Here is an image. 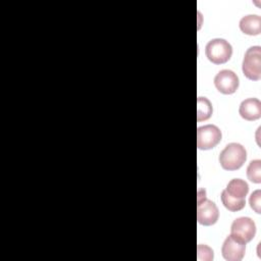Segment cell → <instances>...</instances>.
Returning <instances> with one entry per match:
<instances>
[{
  "instance_id": "1",
  "label": "cell",
  "mask_w": 261,
  "mask_h": 261,
  "mask_svg": "<svg viewBox=\"0 0 261 261\" xmlns=\"http://www.w3.org/2000/svg\"><path fill=\"white\" fill-rule=\"evenodd\" d=\"M247 159V151L239 143H229L219 154V163L225 170H237Z\"/></svg>"
},
{
  "instance_id": "2",
  "label": "cell",
  "mask_w": 261,
  "mask_h": 261,
  "mask_svg": "<svg viewBox=\"0 0 261 261\" xmlns=\"http://www.w3.org/2000/svg\"><path fill=\"white\" fill-rule=\"evenodd\" d=\"M219 217V210L214 202L206 198V191L200 189L198 191L197 203V220L200 224L209 226L216 223Z\"/></svg>"
},
{
  "instance_id": "3",
  "label": "cell",
  "mask_w": 261,
  "mask_h": 261,
  "mask_svg": "<svg viewBox=\"0 0 261 261\" xmlns=\"http://www.w3.org/2000/svg\"><path fill=\"white\" fill-rule=\"evenodd\" d=\"M205 55L212 63L223 64L230 59L232 55V47L224 39H212L205 47Z\"/></svg>"
},
{
  "instance_id": "4",
  "label": "cell",
  "mask_w": 261,
  "mask_h": 261,
  "mask_svg": "<svg viewBox=\"0 0 261 261\" xmlns=\"http://www.w3.org/2000/svg\"><path fill=\"white\" fill-rule=\"evenodd\" d=\"M242 70L244 75L251 81H259L261 79V47H250L243 59Z\"/></svg>"
},
{
  "instance_id": "5",
  "label": "cell",
  "mask_w": 261,
  "mask_h": 261,
  "mask_svg": "<svg viewBox=\"0 0 261 261\" xmlns=\"http://www.w3.org/2000/svg\"><path fill=\"white\" fill-rule=\"evenodd\" d=\"M221 130L214 124L199 126L197 129V147L200 150H209L221 141Z\"/></svg>"
},
{
  "instance_id": "6",
  "label": "cell",
  "mask_w": 261,
  "mask_h": 261,
  "mask_svg": "<svg viewBox=\"0 0 261 261\" xmlns=\"http://www.w3.org/2000/svg\"><path fill=\"white\" fill-rule=\"evenodd\" d=\"M246 252V243L233 234L224 240L221 247L222 257L227 261H241Z\"/></svg>"
},
{
  "instance_id": "7",
  "label": "cell",
  "mask_w": 261,
  "mask_h": 261,
  "mask_svg": "<svg viewBox=\"0 0 261 261\" xmlns=\"http://www.w3.org/2000/svg\"><path fill=\"white\" fill-rule=\"evenodd\" d=\"M239 84L238 75L230 69H222L214 77L216 90L224 95L233 94L238 90Z\"/></svg>"
},
{
  "instance_id": "8",
  "label": "cell",
  "mask_w": 261,
  "mask_h": 261,
  "mask_svg": "<svg viewBox=\"0 0 261 261\" xmlns=\"http://www.w3.org/2000/svg\"><path fill=\"white\" fill-rule=\"evenodd\" d=\"M256 233V224L250 217H239L233 220L230 226V234L244 241L246 244L253 240Z\"/></svg>"
},
{
  "instance_id": "9",
  "label": "cell",
  "mask_w": 261,
  "mask_h": 261,
  "mask_svg": "<svg viewBox=\"0 0 261 261\" xmlns=\"http://www.w3.org/2000/svg\"><path fill=\"white\" fill-rule=\"evenodd\" d=\"M242 118L248 121L257 120L261 117V102L257 98H248L242 101L239 107Z\"/></svg>"
},
{
  "instance_id": "10",
  "label": "cell",
  "mask_w": 261,
  "mask_h": 261,
  "mask_svg": "<svg viewBox=\"0 0 261 261\" xmlns=\"http://www.w3.org/2000/svg\"><path fill=\"white\" fill-rule=\"evenodd\" d=\"M240 30L250 36H256L261 33V17L258 14H248L241 18L239 22Z\"/></svg>"
},
{
  "instance_id": "11",
  "label": "cell",
  "mask_w": 261,
  "mask_h": 261,
  "mask_svg": "<svg viewBox=\"0 0 261 261\" xmlns=\"http://www.w3.org/2000/svg\"><path fill=\"white\" fill-rule=\"evenodd\" d=\"M225 191L236 199H245L249 192V186L241 178H233L227 184Z\"/></svg>"
},
{
  "instance_id": "12",
  "label": "cell",
  "mask_w": 261,
  "mask_h": 261,
  "mask_svg": "<svg viewBox=\"0 0 261 261\" xmlns=\"http://www.w3.org/2000/svg\"><path fill=\"white\" fill-rule=\"evenodd\" d=\"M220 198H221V202H222L223 206H224L227 210H229V211H231V212L240 211V210H242V209L245 207V205H246V200H245V199H236V198L229 196L225 190H223V191L221 192Z\"/></svg>"
},
{
  "instance_id": "13",
  "label": "cell",
  "mask_w": 261,
  "mask_h": 261,
  "mask_svg": "<svg viewBox=\"0 0 261 261\" xmlns=\"http://www.w3.org/2000/svg\"><path fill=\"white\" fill-rule=\"evenodd\" d=\"M198 107H197V119L198 121H202V120H207L208 118H210L211 114H212V105L211 102L205 98V97H199L198 101H197Z\"/></svg>"
},
{
  "instance_id": "14",
  "label": "cell",
  "mask_w": 261,
  "mask_h": 261,
  "mask_svg": "<svg viewBox=\"0 0 261 261\" xmlns=\"http://www.w3.org/2000/svg\"><path fill=\"white\" fill-rule=\"evenodd\" d=\"M247 177L254 184L261 182V160H252L247 167Z\"/></svg>"
},
{
  "instance_id": "15",
  "label": "cell",
  "mask_w": 261,
  "mask_h": 261,
  "mask_svg": "<svg viewBox=\"0 0 261 261\" xmlns=\"http://www.w3.org/2000/svg\"><path fill=\"white\" fill-rule=\"evenodd\" d=\"M249 203L251 208L258 214L261 213V191L260 190H256L254 191L249 199Z\"/></svg>"
},
{
  "instance_id": "16",
  "label": "cell",
  "mask_w": 261,
  "mask_h": 261,
  "mask_svg": "<svg viewBox=\"0 0 261 261\" xmlns=\"http://www.w3.org/2000/svg\"><path fill=\"white\" fill-rule=\"evenodd\" d=\"M204 255L203 260H211L213 259V251L206 245L199 244L198 245V258Z\"/></svg>"
}]
</instances>
